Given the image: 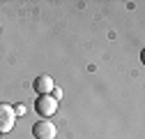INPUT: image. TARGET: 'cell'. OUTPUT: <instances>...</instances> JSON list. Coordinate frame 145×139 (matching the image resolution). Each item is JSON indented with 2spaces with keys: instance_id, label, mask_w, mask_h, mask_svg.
<instances>
[{
  "instance_id": "obj_6",
  "label": "cell",
  "mask_w": 145,
  "mask_h": 139,
  "mask_svg": "<svg viewBox=\"0 0 145 139\" xmlns=\"http://www.w3.org/2000/svg\"><path fill=\"white\" fill-rule=\"evenodd\" d=\"M14 114H16V116H23V114H25V107H23V104H19V107H14Z\"/></svg>"
},
{
  "instance_id": "obj_2",
  "label": "cell",
  "mask_w": 145,
  "mask_h": 139,
  "mask_svg": "<svg viewBox=\"0 0 145 139\" xmlns=\"http://www.w3.org/2000/svg\"><path fill=\"white\" fill-rule=\"evenodd\" d=\"M35 111L39 116H44V118H48V116H53L58 111V100L51 97V95H39L35 100Z\"/></svg>"
},
{
  "instance_id": "obj_4",
  "label": "cell",
  "mask_w": 145,
  "mask_h": 139,
  "mask_svg": "<svg viewBox=\"0 0 145 139\" xmlns=\"http://www.w3.org/2000/svg\"><path fill=\"white\" fill-rule=\"evenodd\" d=\"M32 88L37 91V95H51V91H53V79H51L48 74H42V77L35 79Z\"/></svg>"
},
{
  "instance_id": "obj_3",
  "label": "cell",
  "mask_w": 145,
  "mask_h": 139,
  "mask_svg": "<svg viewBox=\"0 0 145 139\" xmlns=\"http://www.w3.org/2000/svg\"><path fill=\"white\" fill-rule=\"evenodd\" d=\"M32 134H35V139H56L58 130L48 118H42V120H37L32 125Z\"/></svg>"
},
{
  "instance_id": "obj_5",
  "label": "cell",
  "mask_w": 145,
  "mask_h": 139,
  "mask_svg": "<svg viewBox=\"0 0 145 139\" xmlns=\"http://www.w3.org/2000/svg\"><path fill=\"white\" fill-rule=\"evenodd\" d=\"M51 97H56V100H60V97H62V91H60V88H56V86H53V91H51Z\"/></svg>"
},
{
  "instance_id": "obj_1",
  "label": "cell",
  "mask_w": 145,
  "mask_h": 139,
  "mask_svg": "<svg viewBox=\"0 0 145 139\" xmlns=\"http://www.w3.org/2000/svg\"><path fill=\"white\" fill-rule=\"evenodd\" d=\"M14 123H16L14 107L7 102H0V134H9L14 130Z\"/></svg>"
}]
</instances>
